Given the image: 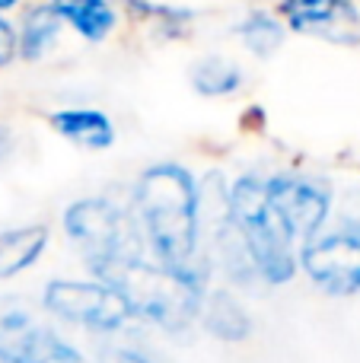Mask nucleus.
I'll return each mask as SVG.
<instances>
[{
	"mask_svg": "<svg viewBox=\"0 0 360 363\" xmlns=\"http://www.w3.org/2000/svg\"><path fill=\"white\" fill-rule=\"evenodd\" d=\"M128 201L150 255L166 271L208 294L214 264L204 249L201 182L195 172L182 163H153L134 179Z\"/></svg>",
	"mask_w": 360,
	"mask_h": 363,
	"instance_id": "f257e3e1",
	"label": "nucleus"
},
{
	"mask_svg": "<svg viewBox=\"0 0 360 363\" xmlns=\"http://www.w3.org/2000/svg\"><path fill=\"white\" fill-rule=\"evenodd\" d=\"M61 226L93 277H102L118 264L150 255L137 217L131 211V201L121 204L106 194L77 198L74 204L64 207Z\"/></svg>",
	"mask_w": 360,
	"mask_h": 363,
	"instance_id": "f03ea898",
	"label": "nucleus"
},
{
	"mask_svg": "<svg viewBox=\"0 0 360 363\" xmlns=\"http://www.w3.org/2000/svg\"><path fill=\"white\" fill-rule=\"evenodd\" d=\"M99 281L112 284L115 290L125 294V300L134 309V319H144L172 335L189 332L201 319V303L208 296L191 284H185L182 277H176L172 271H166L153 255L118 264Z\"/></svg>",
	"mask_w": 360,
	"mask_h": 363,
	"instance_id": "7ed1b4c3",
	"label": "nucleus"
},
{
	"mask_svg": "<svg viewBox=\"0 0 360 363\" xmlns=\"http://www.w3.org/2000/svg\"><path fill=\"white\" fill-rule=\"evenodd\" d=\"M230 217L249 245L255 271L265 284H291L300 271V249L278 223L265 194V176L242 172L230 182Z\"/></svg>",
	"mask_w": 360,
	"mask_h": 363,
	"instance_id": "20e7f679",
	"label": "nucleus"
},
{
	"mask_svg": "<svg viewBox=\"0 0 360 363\" xmlns=\"http://www.w3.org/2000/svg\"><path fill=\"white\" fill-rule=\"evenodd\" d=\"M42 306L51 319L93 335H118L134 319L125 294L99 277H55L42 290Z\"/></svg>",
	"mask_w": 360,
	"mask_h": 363,
	"instance_id": "39448f33",
	"label": "nucleus"
},
{
	"mask_svg": "<svg viewBox=\"0 0 360 363\" xmlns=\"http://www.w3.org/2000/svg\"><path fill=\"white\" fill-rule=\"evenodd\" d=\"M300 271L329 296L360 294V220L329 223L300 245Z\"/></svg>",
	"mask_w": 360,
	"mask_h": 363,
	"instance_id": "423d86ee",
	"label": "nucleus"
},
{
	"mask_svg": "<svg viewBox=\"0 0 360 363\" xmlns=\"http://www.w3.org/2000/svg\"><path fill=\"white\" fill-rule=\"evenodd\" d=\"M265 194L278 223L297 242V249L329 226L335 198L319 179L306 172H271L265 176Z\"/></svg>",
	"mask_w": 360,
	"mask_h": 363,
	"instance_id": "0eeeda50",
	"label": "nucleus"
},
{
	"mask_svg": "<svg viewBox=\"0 0 360 363\" xmlns=\"http://www.w3.org/2000/svg\"><path fill=\"white\" fill-rule=\"evenodd\" d=\"M0 363H89L26 303L0 300Z\"/></svg>",
	"mask_w": 360,
	"mask_h": 363,
	"instance_id": "6e6552de",
	"label": "nucleus"
},
{
	"mask_svg": "<svg viewBox=\"0 0 360 363\" xmlns=\"http://www.w3.org/2000/svg\"><path fill=\"white\" fill-rule=\"evenodd\" d=\"M278 16L293 32L329 38L335 45L360 42V6L354 0H281Z\"/></svg>",
	"mask_w": 360,
	"mask_h": 363,
	"instance_id": "1a4fd4ad",
	"label": "nucleus"
},
{
	"mask_svg": "<svg viewBox=\"0 0 360 363\" xmlns=\"http://www.w3.org/2000/svg\"><path fill=\"white\" fill-rule=\"evenodd\" d=\"M48 125L61 134L64 140H70L74 147L89 153L108 150L115 144V121L99 108H57L48 115Z\"/></svg>",
	"mask_w": 360,
	"mask_h": 363,
	"instance_id": "9d476101",
	"label": "nucleus"
},
{
	"mask_svg": "<svg viewBox=\"0 0 360 363\" xmlns=\"http://www.w3.org/2000/svg\"><path fill=\"white\" fill-rule=\"evenodd\" d=\"M51 242L48 223H19L0 233V281H13L45 255Z\"/></svg>",
	"mask_w": 360,
	"mask_h": 363,
	"instance_id": "9b49d317",
	"label": "nucleus"
},
{
	"mask_svg": "<svg viewBox=\"0 0 360 363\" xmlns=\"http://www.w3.org/2000/svg\"><path fill=\"white\" fill-rule=\"evenodd\" d=\"M201 328L214 335L217 341H246L252 335V319L249 309L236 300L230 290H208L201 303Z\"/></svg>",
	"mask_w": 360,
	"mask_h": 363,
	"instance_id": "f8f14e48",
	"label": "nucleus"
},
{
	"mask_svg": "<svg viewBox=\"0 0 360 363\" xmlns=\"http://www.w3.org/2000/svg\"><path fill=\"white\" fill-rule=\"evenodd\" d=\"M48 4L77 35L93 45H102L118 26L112 0H48Z\"/></svg>",
	"mask_w": 360,
	"mask_h": 363,
	"instance_id": "ddd939ff",
	"label": "nucleus"
},
{
	"mask_svg": "<svg viewBox=\"0 0 360 363\" xmlns=\"http://www.w3.org/2000/svg\"><path fill=\"white\" fill-rule=\"evenodd\" d=\"M64 19L51 10V4H35L23 13L19 23V57L23 61H42L45 55H51L61 38Z\"/></svg>",
	"mask_w": 360,
	"mask_h": 363,
	"instance_id": "4468645a",
	"label": "nucleus"
},
{
	"mask_svg": "<svg viewBox=\"0 0 360 363\" xmlns=\"http://www.w3.org/2000/svg\"><path fill=\"white\" fill-rule=\"evenodd\" d=\"M189 83L198 96H208V99H223V96H233L242 89L246 74L236 61L223 55H204L198 57L189 67Z\"/></svg>",
	"mask_w": 360,
	"mask_h": 363,
	"instance_id": "2eb2a0df",
	"label": "nucleus"
},
{
	"mask_svg": "<svg viewBox=\"0 0 360 363\" xmlns=\"http://www.w3.org/2000/svg\"><path fill=\"white\" fill-rule=\"evenodd\" d=\"M236 38L246 45L249 55L255 57H271L284 48V38H287V26L278 13L271 10H252L249 16H242L236 23Z\"/></svg>",
	"mask_w": 360,
	"mask_h": 363,
	"instance_id": "dca6fc26",
	"label": "nucleus"
},
{
	"mask_svg": "<svg viewBox=\"0 0 360 363\" xmlns=\"http://www.w3.org/2000/svg\"><path fill=\"white\" fill-rule=\"evenodd\" d=\"M112 363H176L169 360L166 354H159L157 347H147V345H118V347H108L106 354Z\"/></svg>",
	"mask_w": 360,
	"mask_h": 363,
	"instance_id": "f3484780",
	"label": "nucleus"
},
{
	"mask_svg": "<svg viewBox=\"0 0 360 363\" xmlns=\"http://www.w3.org/2000/svg\"><path fill=\"white\" fill-rule=\"evenodd\" d=\"M16 55H19V32H16V26L0 13V67H6Z\"/></svg>",
	"mask_w": 360,
	"mask_h": 363,
	"instance_id": "a211bd4d",
	"label": "nucleus"
},
{
	"mask_svg": "<svg viewBox=\"0 0 360 363\" xmlns=\"http://www.w3.org/2000/svg\"><path fill=\"white\" fill-rule=\"evenodd\" d=\"M19 4H23V0H0V13H10V10H16Z\"/></svg>",
	"mask_w": 360,
	"mask_h": 363,
	"instance_id": "6ab92c4d",
	"label": "nucleus"
}]
</instances>
